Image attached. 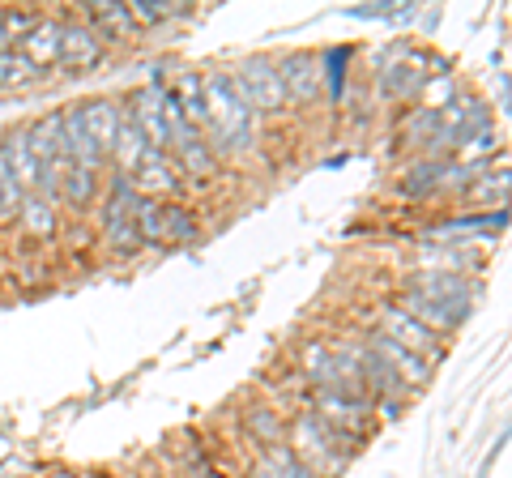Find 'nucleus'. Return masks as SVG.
Here are the masks:
<instances>
[{"mask_svg":"<svg viewBox=\"0 0 512 478\" xmlns=\"http://www.w3.org/2000/svg\"><path fill=\"white\" fill-rule=\"evenodd\" d=\"M107 43L99 39V30H94L90 22L73 18V22H60V65L73 69V73H86L103 60Z\"/></svg>","mask_w":512,"mask_h":478,"instance_id":"obj_11","label":"nucleus"},{"mask_svg":"<svg viewBox=\"0 0 512 478\" xmlns=\"http://www.w3.org/2000/svg\"><path fill=\"white\" fill-rule=\"evenodd\" d=\"M244 432L256 440V449H274V444H286V414L256 402L244 410Z\"/></svg>","mask_w":512,"mask_h":478,"instance_id":"obj_21","label":"nucleus"},{"mask_svg":"<svg viewBox=\"0 0 512 478\" xmlns=\"http://www.w3.org/2000/svg\"><path fill=\"white\" fill-rule=\"evenodd\" d=\"M60 116V133H64V158L73 167H86V171H107V154L94 146V137L86 133V120H82V103H69L56 111Z\"/></svg>","mask_w":512,"mask_h":478,"instance_id":"obj_10","label":"nucleus"},{"mask_svg":"<svg viewBox=\"0 0 512 478\" xmlns=\"http://www.w3.org/2000/svg\"><path fill=\"white\" fill-rule=\"evenodd\" d=\"M39 77L43 73L30 65L18 47H5V52H0V90H26V86H35Z\"/></svg>","mask_w":512,"mask_h":478,"instance_id":"obj_28","label":"nucleus"},{"mask_svg":"<svg viewBox=\"0 0 512 478\" xmlns=\"http://www.w3.org/2000/svg\"><path fill=\"white\" fill-rule=\"evenodd\" d=\"M52 478H82V474H73V470H56Z\"/></svg>","mask_w":512,"mask_h":478,"instance_id":"obj_34","label":"nucleus"},{"mask_svg":"<svg viewBox=\"0 0 512 478\" xmlns=\"http://www.w3.org/2000/svg\"><path fill=\"white\" fill-rule=\"evenodd\" d=\"M397 308H402L410 321H419L427 333H436V338H448V333H457L461 325H466V316H457V312H448V308H440V304H431V299H423V295H414V291H397V299H393Z\"/></svg>","mask_w":512,"mask_h":478,"instance_id":"obj_12","label":"nucleus"},{"mask_svg":"<svg viewBox=\"0 0 512 478\" xmlns=\"http://www.w3.org/2000/svg\"><path fill=\"white\" fill-rule=\"evenodd\" d=\"M372 333H380V338H389L393 346H402V350H410V355H419V359L440 355V338H436V333H427L419 321H410V316L397 308L393 299L376 308V329H372ZM427 363H431V359H427Z\"/></svg>","mask_w":512,"mask_h":478,"instance_id":"obj_7","label":"nucleus"},{"mask_svg":"<svg viewBox=\"0 0 512 478\" xmlns=\"http://www.w3.org/2000/svg\"><path fill=\"white\" fill-rule=\"evenodd\" d=\"M18 52H22L39 73L52 69V65H60V18H43V22L18 43Z\"/></svg>","mask_w":512,"mask_h":478,"instance_id":"obj_18","label":"nucleus"},{"mask_svg":"<svg viewBox=\"0 0 512 478\" xmlns=\"http://www.w3.org/2000/svg\"><path fill=\"white\" fill-rule=\"evenodd\" d=\"M103 197V175L99 171H86V167H64L60 175V188H56V201H64L69 210H90V205H99Z\"/></svg>","mask_w":512,"mask_h":478,"instance_id":"obj_15","label":"nucleus"},{"mask_svg":"<svg viewBox=\"0 0 512 478\" xmlns=\"http://www.w3.org/2000/svg\"><path fill=\"white\" fill-rule=\"evenodd\" d=\"M299 372L312 385V393L316 389H338V368H333L329 342H308V346H303L299 350Z\"/></svg>","mask_w":512,"mask_h":478,"instance_id":"obj_22","label":"nucleus"},{"mask_svg":"<svg viewBox=\"0 0 512 478\" xmlns=\"http://www.w3.org/2000/svg\"><path fill=\"white\" fill-rule=\"evenodd\" d=\"M397 13H402V5H389V0H376V5H355V9H346V18H363V22H380V18H389L397 22Z\"/></svg>","mask_w":512,"mask_h":478,"instance_id":"obj_33","label":"nucleus"},{"mask_svg":"<svg viewBox=\"0 0 512 478\" xmlns=\"http://www.w3.org/2000/svg\"><path fill=\"white\" fill-rule=\"evenodd\" d=\"M133 184L141 197H154V201H175L184 193V175L167 150H146V158L133 171Z\"/></svg>","mask_w":512,"mask_h":478,"instance_id":"obj_9","label":"nucleus"},{"mask_svg":"<svg viewBox=\"0 0 512 478\" xmlns=\"http://www.w3.org/2000/svg\"><path fill=\"white\" fill-rule=\"evenodd\" d=\"M128 13H133V22L137 30H146V26H163L171 18H184V0H128Z\"/></svg>","mask_w":512,"mask_h":478,"instance_id":"obj_29","label":"nucleus"},{"mask_svg":"<svg viewBox=\"0 0 512 478\" xmlns=\"http://www.w3.org/2000/svg\"><path fill=\"white\" fill-rule=\"evenodd\" d=\"M286 449L295 461L316 478H338L350 470V461L359 457V440L342 436L338 427H329L320 414L299 410L295 419H286Z\"/></svg>","mask_w":512,"mask_h":478,"instance_id":"obj_2","label":"nucleus"},{"mask_svg":"<svg viewBox=\"0 0 512 478\" xmlns=\"http://www.w3.org/2000/svg\"><path fill=\"white\" fill-rule=\"evenodd\" d=\"M312 414H320L329 427H338L342 436H355L359 444L367 440V432H372L376 414H372V397L363 393H338V389H316L312 393Z\"/></svg>","mask_w":512,"mask_h":478,"instance_id":"obj_5","label":"nucleus"},{"mask_svg":"<svg viewBox=\"0 0 512 478\" xmlns=\"http://www.w3.org/2000/svg\"><path fill=\"white\" fill-rule=\"evenodd\" d=\"M376 86H380V99H389V103L414 99L427 86V56H414L410 47H397L393 65H384L376 73Z\"/></svg>","mask_w":512,"mask_h":478,"instance_id":"obj_8","label":"nucleus"},{"mask_svg":"<svg viewBox=\"0 0 512 478\" xmlns=\"http://www.w3.org/2000/svg\"><path fill=\"white\" fill-rule=\"evenodd\" d=\"M82 22H90L94 30H99L103 43H128V39L141 35L133 13H128V5H116V0H94V5H86Z\"/></svg>","mask_w":512,"mask_h":478,"instance_id":"obj_13","label":"nucleus"},{"mask_svg":"<svg viewBox=\"0 0 512 478\" xmlns=\"http://www.w3.org/2000/svg\"><path fill=\"white\" fill-rule=\"evenodd\" d=\"M201 222L184 201H163V244H197Z\"/></svg>","mask_w":512,"mask_h":478,"instance_id":"obj_24","label":"nucleus"},{"mask_svg":"<svg viewBox=\"0 0 512 478\" xmlns=\"http://www.w3.org/2000/svg\"><path fill=\"white\" fill-rule=\"evenodd\" d=\"M350 60H355V52H350V47H329V52L320 56V77H325V94H329V103H333V107L346 99V73H350Z\"/></svg>","mask_w":512,"mask_h":478,"instance_id":"obj_26","label":"nucleus"},{"mask_svg":"<svg viewBox=\"0 0 512 478\" xmlns=\"http://www.w3.org/2000/svg\"><path fill=\"white\" fill-rule=\"evenodd\" d=\"M367 346L376 350V355L389 363V368L402 376V385L414 393V389H423L427 380H431V363L427 359H419V355H410V350H402V346H393L389 338H380V333H372V338H367Z\"/></svg>","mask_w":512,"mask_h":478,"instance_id":"obj_14","label":"nucleus"},{"mask_svg":"<svg viewBox=\"0 0 512 478\" xmlns=\"http://www.w3.org/2000/svg\"><path fill=\"white\" fill-rule=\"evenodd\" d=\"M43 22V13L35 9H13V5H0V39H5V47H18L30 30H35Z\"/></svg>","mask_w":512,"mask_h":478,"instance_id":"obj_31","label":"nucleus"},{"mask_svg":"<svg viewBox=\"0 0 512 478\" xmlns=\"http://www.w3.org/2000/svg\"><path fill=\"white\" fill-rule=\"evenodd\" d=\"M171 158H175V167H180L184 180H218V171H222V158L205 137L188 141V146H180V150H171Z\"/></svg>","mask_w":512,"mask_h":478,"instance_id":"obj_20","label":"nucleus"},{"mask_svg":"<svg viewBox=\"0 0 512 478\" xmlns=\"http://www.w3.org/2000/svg\"><path fill=\"white\" fill-rule=\"evenodd\" d=\"M82 120H86V133L94 137V146L107 154L124 124V103L120 99H90V103H82Z\"/></svg>","mask_w":512,"mask_h":478,"instance_id":"obj_16","label":"nucleus"},{"mask_svg":"<svg viewBox=\"0 0 512 478\" xmlns=\"http://www.w3.org/2000/svg\"><path fill=\"white\" fill-rule=\"evenodd\" d=\"M461 197L466 201H500V205H508V171L500 167V171H483V175H470V184L461 188Z\"/></svg>","mask_w":512,"mask_h":478,"instance_id":"obj_30","label":"nucleus"},{"mask_svg":"<svg viewBox=\"0 0 512 478\" xmlns=\"http://www.w3.org/2000/svg\"><path fill=\"white\" fill-rule=\"evenodd\" d=\"M436 124H440V107H410L402 124H397V137H402V146H431V137H436Z\"/></svg>","mask_w":512,"mask_h":478,"instance_id":"obj_27","label":"nucleus"},{"mask_svg":"<svg viewBox=\"0 0 512 478\" xmlns=\"http://www.w3.org/2000/svg\"><path fill=\"white\" fill-rule=\"evenodd\" d=\"M18 231H22L26 239H56V235H60L56 201L43 197V193H26V197H22V210H18Z\"/></svg>","mask_w":512,"mask_h":478,"instance_id":"obj_17","label":"nucleus"},{"mask_svg":"<svg viewBox=\"0 0 512 478\" xmlns=\"http://www.w3.org/2000/svg\"><path fill=\"white\" fill-rule=\"evenodd\" d=\"M227 77H231L235 99L244 103L256 120L261 116H282L286 111V90H282L274 56H244Z\"/></svg>","mask_w":512,"mask_h":478,"instance_id":"obj_3","label":"nucleus"},{"mask_svg":"<svg viewBox=\"0 0 512 478\" xmlns=\"http://www.w3.org/2000/svg\"><path fill=\"white\" fill-rule=\"evenodd\" d=\"M0 158H5V167H9L13 180H18L22 193H35L39 188V167H35V158H30V150H26L22 129H9L5 137H0Z\"/></svg>","mask_w":512,"mask_h":478,"instance_id":"obj_19","label":"nucleus"},{"mask_svg":"<svg viewBox=\"0 0 512 478\" xmlns=\"http://www.w3.org/2000/svg\"><path fill=\"white\" fill-rule=\"evenodd\" d=\"M244 478H256V474H244Z\"/></svg>","mask_w":512,"mask_h":478,"instance_id":"obj_35","label":"nucleus"},{"mask_svg":"<svg viewBox=\"0 0 512 478\" xmlns=\"http://www.w3.org/2000/svg\"><path fill=\"white\" fill-rule=\"evenodd\" d=\"M146 137H141V129L133 120L124 116V124H120V133H116V141H111V150H107V163H116V171L120 175H133L137 171V163L146 158Z\"/></svg>","mask_w":512,"mask_h":478,"instance_id":"obj_23","label":"nucleus"},{"mask_svg":"<svg viewBox=\"0 0 512 478\" xmlns=\"http://www.w3.org/2000/svg\"><path fill=\"white\" fill-rule=\"evenodd\" d=\"M201 103H205V137L222 154H252L256 150V120L252 111L235 99L231 77L222 69L201 73Z\"/></svg>","mask_w":512,"mask_h":478,"instance_id":"obj_1","label":"nucleus"},{"mask_svg":"<svg viewBox=\"0 0 512 478\" xmlns=\"http://www.w3.org/2000/svg\"><path fill=\"white\" fill-rule=\"evenodd\" d=\"M406 291L431 299V304H440L457 316H470L474 299H478V282L466 278L461 269H414L406 278Z\"/></svg>","mask_w":512,"mask_h":478,"instance_id":"obj_4","label":"nucleus"},{"mask_svg":"<svg viewBox=\"0 0 512 478\" xmlns=\"http://www.w3.org/2000/svg\"><path fill=\"white\" fill-rule=\"evenodd\" d=\"M22 188H18V180L9 175V167H5V158H0V227L5 222H18V210H22Z\"/></svg>","mask_w":512,"mask_h":478,"instance_id":"obj_32","label":"nucleus"},{"mask_svg":"<svg viewBox=\"0 0 512 478\" xmlns=\"http://www.w3.org/2000/svg\"><path fill=\"white\" fill-rule=\"evenodd\" d=\"M278 77H282V90H286V107H312L325 99V77H320V52H286L278 60Z\"/></svg>","mask_w":512,"mask_h":478,"instance_id":"obj_6","label":"nucleus"},{"mask_svg":"<svg viewBox=\"0 0 512 478\" xmlns=\"http://www.w3.org/2000/svg\"><path fill=\"white\" fill-rule=\"evenodd\" d=\"M248 474H256V478H316V474H308L295 461V453L286 449V444H274V449H261L256 453V461H252V470Z\"/></svg>","mask_w":512,"mask_h":478,"instance_id":"obj_25","label":"nucleus"}]
</instances>
